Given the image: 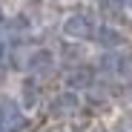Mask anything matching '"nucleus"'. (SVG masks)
<instances>
[{"label": "nucleus", "instance_id": "obj_1", "mask_svg": "<svg viewBox=\"0 0 132 132\" xmlns=\"http://www.w3.org/2000/svg\"><path fill=\"white\" fill-rule=\"evenodd\" d=\"M95 32H98V23L86 12H75V14H69L63 20V35L72 37V40H92Z\"/></svg>", "mask_w": 132, "mask_h": 132}, {"label": "nucleus", "instance_id": "obj_9", "mask_svg": "<svg viewBox=\"0 0 132 132\" xmlns=\"http://www.w3.org/2000/svg\"><path fill=\"white\" fill-rule=\"evenodd\" d=\"M121 132H132V126L129 123H121Z\"/></svg>", "mask_w": 132, "mask_h": 132}, {"label": "nucleus", "instance_id": "obj_10", "mask_svg": "<svg viewBox=\"0 0 132 132\" xmlns=\"http://www.w3.org/2000/svg\"><path fill=\"white\" fill-rule=\"evenodd\" d=\"M3 52H6V43H3V37H0V57H3Z\"/></svg>", "mask_w": 132, "mask_h": 132}, {"label": "nucleus", "instance_id": "obj_6", "mask_svg": "<svg viewBox=\"0 0 132 132\" xmlns=\"http://www.w3.org/2000/svg\"><path fill=\"white\" fill-rule=\"evenodd\" d=\"M95 83V69L92 66H75V69L66 75V89H89Z\"/></svg>", "mask_w": 132, "mask_h": 132}, {"label": "nucleus", "instance_id": "obj_2", "mask_svg": "<svg viewBox=\"0 0 132 132\" xmlns=\"http://www.w3.org/2000/svg\"><path fill=\"white\" fill-rule=\"evenodd\" d=\"M101 69L106 75H115L121 80H129L132 78V55L123 52V49H115V52H106L101 57Z\"/></svg>", "mask_w": 132, "mask_h": 132}, {"label": "nucleus", "instance_id": "obj_7", "mask_svg": "<svg viewBox=\"0 0 132 132\" xmlns=\"http://www.w3.org/2000/svg\"><path fill=\"white\" fill-rule=\"evenodd\" d=\"M37 101H40V86H37V80L32 75V78L23 80V86H20V103H23V109H35Z\"/></svg>", "mask_w": 132, "mask_h": 132}, {"label": "nucleus", "instance_id": "obj_3", "mask_svg": "<svg viewBox=\"0 0 132 132\" xmlns=\"http://www.w3.org/2000/svg\"><path fill=\"white\" fill-rule=\"evenodd\" d=\"M52 115L55 118H69V115H78V109H80V95L75 92V89H66V92H60L55 101H52Z\"/></svg>", "mask_w": 132, "mask_h": 132}, {"label": "nucleus", "instance_id": "obj_13", "mask_svg": "<svg viewBox=\"0 0 132 132\" xmlns=\"http://www.w3.org/2000/svg\"><path fill=\"white\" fill-rule=\"evenodd\" d=\"M92 132H101V129H92Z\"/></svg>", "mask_w": 132, "mask_h": 132}, {"label": "nucleus", "instance_id": "obj_5", "mask_svg": "<svg viewBox=\"0 0 132 132\" xmlns=\"http://www.w3.org/2000/svg\"><path fill=\"white\" fill-rule=\"evenodd\" d=\"M95 40L101 43V46H103L106 52H115V49H123V46H126V37H123V32H121V29H115V26H98Z\"/></svg>", "mask_w": 132, "mask_h": 132}, {"label": "nucleus", "instance_id": "obj_12", "mask_svg": "<svg viewBox=\"0 0 132 132\" xmlns=\"http://www.w3.org/2000/svg\"><path fill=\"white\" fill-rule=\"evenodd\" d=\"M0 20H3V9H0Z\"/></svg>", "mask_w": 132, "mask_h": 132}, {"label": "nucleus", "instance_id": "obj_11", "mask_svg": "<svg viewBox=\"0 0 132 132\" xmlns=\"http://www.w3.org/2000/svg\"><path fill=\"white\" fill-rule=\"evenodd\" d=\"M0 132H6V123H3V118H0Z\"/></svg>", "mask_w": 132, "mask_h": 132}, {"label": "nucleus", "instance_id": "obj_4", "mask_svg": "<svg viewBox=\"0 0 132 132\" xmlns=\"http://www.w3.org/2000/svg\"><path fill=\"white\" fill-rule=\"evenodd\" d=\"M26 69L29 75H49L55 69V52L49 49H35L29 57H26Z\"/></svg>", "mask_w": 132, "mask_h": 132}, {"label": "nucleus", "instance_id": "obj_8", "mask_svg": "<svg viewBox=\"0 0 132 132\" xmlns=\"http://www.w3.org/2000/svg\"><path fill=\"white\" fill-rule=\"evenodd\" d=\"M101 6H103L106 12H112V9H121V6H123V0H101Z\"/></svg>", "mask_w": 132, "mask_h": 132}]
</instances>
